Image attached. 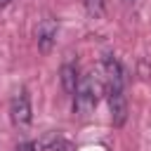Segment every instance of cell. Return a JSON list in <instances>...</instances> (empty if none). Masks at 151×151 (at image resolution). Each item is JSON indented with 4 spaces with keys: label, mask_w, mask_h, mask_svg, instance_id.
Segmentation results:
<instances>
[{
    "label": "cell",
    "mask_w": 151,
    "mask_h": 151,
    "mask_svg": "<svg viewBox=\"0 0 151 151\" xmlns=\"http://www.w3.org/2000/svg\"><path fill=\"white\" fill-rule=\"evenodd\" d=\"M99 90H101V85H99V80H94L92 73L80 76L78 87L73 92V111H76V116L87 118L94 111V106L99 101Z\"/></svg>",
    "instance_id": "obj_1"
},
{
    "label": "cell",
    "mask_w": 151,
    "mask_h": 151,
    "mask_svg": "<svg viewBox=\"0 0 151 151\" xmlns=\"http://www.w3.org/2000/svg\"><path fill=\"white\" fill-rule=\"evenodd\" d=\"M109 97V111H111V123L116 127H123L127 120V99H125V87H113L106 90Z\"/></svg>",
    "instance_id": "obj_2"
},
{
    "label": "cell",
    "mask_w": 151,
    "mask_h": 151,
    "mask_svg": "<svg viewBox=\"0 0 151 151\" xmlns=\"http://www.w3.org/2000/svg\"><path fill=\"white\" fill-rule=\"evenodd\" d=\"M7 2H9V0H0V7H5V5H7Z\"/></svg>",
    "instance_id": "obj_9"
},
{
    "label": "cell",
    "mask_w": 151,
    "mask_h": 151,
    "mask_svg": "<svg viewBox=\"0 0 151 151\" xmlns=\"http://www.w3.org/2000/svg\"><path fill=\"white\" fill-rule=\"evenodd\" d=\"M17 151H35V144H33V142H21V144L17 146Z\"/></svg>",
    "instance_id": "obj_8"
},
{
    "label": "cell",
    "mask_w": 151,
    "mask_h": 151,
    "mask_svg": "<svg viewBox=\"0 0 151 151\" xmlns=\"http://www.w3.org/2000/svg\"><path fill=\"white\" fill-rule=\"evenodd\" d=\"M125 2H127V5H134V2H137V0H125Z\"/></svg>",
    "instance_id": "obj_10"
},
{
    "label": "cell",
    "mask_w": 151,
    "mask_h": 151,
    "mask_svg": "<svg viewBox=\"0 0 151 151\" xmlns=\"http://www.w3.org/2000/svg\"><path fill=\"white\" fill-rule=\"evenodd\" d=\"M9 118L17 127H26L31 123V99L26 90H19L9 101Z\"/></svg>",
    "instance_id": "obj_3"
},
{
    "label": "cell",
    "mask_w": 151,
    "mask_h": 151,
    "mask_svg": "<svg viewBox=\"0 0 151 151\" xmlns=\"http://www.w3.org/2000/svg\"><path fill=\"white\" fill-rule=\"evenodd\" d=\"M35 40H38V50L40 52H50L52 50V45H54V40H57V21L52 19V17H45L40 24H38V28H35Z\"/></svg>",
    "instance_id": "obj_4"
},
{
    "label": "cell",
    "mask_w": 151,
    "mask_h": 151,
    "mask_svg": "<svg viewBox=\"0 0 151 151\" xmlns=\"http://www.w3.org/2000/svg\"><path fill=\"white\" fill-rule=\"evenodd\" d=\"M104 87L113 90V87H125V76H123V66L118 59L106 57L104 59Z\"/></svg>",
    "instance_id": "obj_5"
},
{
    "label": "cell",
    "mask_w": 151,
    "mask_h": 151,
    "mask_svg": "<svg viewBox=\"0 0 151 151\" xmlns=\"http://www.w3.org/2000/svg\"><path fill=\"white\" fill-rule=\"evenodd\" d=\"M83 5H85V9H87V14L90 17H104V12H106V7H104V0H83Z\"/></svg>",
    "instance_id": "obj_7"
},
{
    "label": "cell",
    "mask_w": 151,
    "mask_h": 151,
    "mask_svg": "<svg viewBox=\"0 0 151 151\" xmlns=\"http://www.w3.org/2000/svg\"><path fill=\"white\" fill-rule=\"evenodd\" d=\"M59 78H61V87H64V92H66V94H73L76 87H78V80H80L76 64H64V66L59 68Z\"/></svg>",
    "instance_id": "obj_6"
}]
</instances>
